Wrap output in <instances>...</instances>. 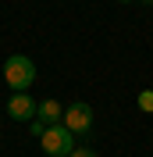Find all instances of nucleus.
<instances>
[{"mask_svg": "<svg viewBox=\"0 0 153 157\" xmlns=\"http://www.w3.org/2000/svg\"><path fill=\"white\" fill-rule=\"evenodd\" d=\"M47 128H50V125H43L39 118H36V121H29V132H32V136H39V139H43V132H47Z\"/></svg>", "mask_w": 153, "mask_h": 157, "instance_id": "0eeeda50", "label": "nucleus"}, {"mask_svg": "<svg viewBox=\"0 0 153 157\" xmlns=\"http://www.w3.org/2000/svg\"><path fill=\"white\" fill-rule=\"evenodd\" d=\"M68 157H96V154H93V150H89V147H78V150H71V154H68Z\"/></svg>", "mask_w": 153, "mask_h": 157, "instance_id": "6e6552de", "label": "nucleus"}, {"mask_svg": "<svg viewBox=\"0 0 153 157\" xmlns=\"http://www.w3.org/2000/svg\"><path fill=\"white\" fill-rule=\"evenodd\" d=\"M61 125H64L71 136H86L89 128H93V107L82 104V100L68 104V107H64V121H61Z\"/></svg>", "mask_w": 153, "mask_h": 157, "instance_id": "f03ea898", "label": "nucleus"}, {"mask_svg": "<svg viewBox=\"0 0 153 157\" xmlns=\"http://www.w3.org/2000/svg\"><path fill=\"white\" fill-rule=\"evenodd\" d=\"M39 143H43V154H50V157H68L75 150V139H71V132L64 125H50Z\"/></svg>", "mask_w": 153, "mask_h": 157, "instance_id": "7ed1b4c3", "label": "nucleus"}, {"mask_svg": "<svg viewBox=\"0 0 153 157\" xmlns=\"http://www.w3.org/2000/svg\"><path fill=\"white\" fill-rule=\"evenodd\" d=\"M4 82H7L14 93H29V86L36 82V64H32L25 54L7 57V61H4Z\"/></svg>", "mask_w": 153, "mask_h": 157, "instance_id": "f257e3e1", "label": "nucleus"}, {"mask_svg": "<svg viewBox=\"0 0 153 157\" xmlns=\"http://www.w3.org/2000/svg\"><path fill=\"white\" fill-rule=\"evenodd\" d=\"M36 118L43 121V125H61V121H64V107H61L57 100H39Z\"/></svg>", "mask_w": 153, "mask_h": 157, "instance_id": "39448f33", "label": "nucleus"}, {"mask_svg": "<svg viewBox=\"0 0 153 157\" xmlns=\"http://www.w3.org/2000/svg\"><path fill=\"white\" fill-rule=\"evenodd\" d=\"M118 4H132V0H118Z\"/></svg>", "mask_w": 153, "mask_h": 157, "instance_id": "1a4fd4ad", "label": "nucleus"}, {"mask_svg": "<svg viewBox=\"0 0 153 157\" xmlns=\"http://www.w3.org/2000/svg\"><path fill=\"white\" fill-rule=\"evenodd\" d=\"M36 111H39V104L29 93H14V97L7 100V114L14 118V121H36Z\"/></svg>", "mask_w": 153, "mask_h": 157, "instance_id": "20e7f679", "label": "nucleus"}, {"mask_svg": "<svg viewBox=\"0 0 153 157\" xmlns=\"http://www.w3.org/2000/svg\"><path fill=\"white\" fill-rule=\"evenodd\" d=\"M143 4H153V0H143Z\"/></svg>", "mask_w": 153, "mask_h": 157, "instance_id": "9d476101", "label": "nucleus"}, {"mask_svg": "<svg viewBox=\"0 0 153 157\" xmlns=\"http://www.w3.org/2000/svg\"><path fill=\"white\" fill-rule=\"evenodd\" d=\"M139 111L153 114V89H143V93H139Z\"/></svg>", "mask_w": 153, "mask_h": 157, "instance_id": "423d86ee", "label": "nucleus"}]
</instances>
